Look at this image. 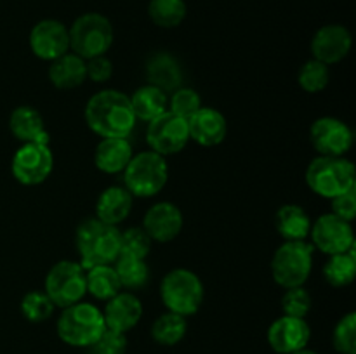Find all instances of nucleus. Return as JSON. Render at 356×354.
Segmentation results:
<instances>
[{
  "instance_id": "f257e3e1",
  "label": "nucleus",
  "mask_w": 356,
  "mask_h": 354,
  "mask_svg": "<svg viewBox=\"0 0 356 354\" xmlns=\"http://www.w3.org/2000/svg\"><path fill=\"white\" fill-rule=\"evenodd\" d=\"M83 117L87 127L101 139L129 137L136 125L129 96L115 89H104L94 94L87 101Z\"/></svg>"
},
{
  "instance_id": "f03ea898",
  "label": "nucleus",
  "mask_w": 356,
  "mask_h": 354,
  "mask_svg": "<svg viewBox=\"0 0 356 354\" xmlns=\"http://www.w3.org/2000/svg\"><path fill=\"white\" fill-rule=\"evenodd\" d=\"M80 266L90 269L94 266H110L120 255V231L117 226H108L97 217L82 221L75 235Z\"/></svg>"
},
{
  "instance_id": "7ed1b4c3",
  "label": "nucleus",
  "mask_w": 356,
  "mask_h": 354,
  "mask_svg": "<svg viewBox=\"0 0 356 354\" xmlns=\"http://www.w3.org/2000/svg\"><path fill=\"white\" fill-rule=\"evenodd\" d=\"M306 184L315 194L332 200L356 186L355 165L344 156H316L306 169Z\"/></svg>"
},
{
  "instance_id": "20e7f679",
  "label": "nucleus",
  "mask_w": 356,
  "mask_h": 354,
  "mask_svg": "<svg viewBox=\"0 0 356 354\" xmlns=\"http://www.w3.org/2000/svg\"><path fill=\"white\" fill-rule=\"evenodd\" d=\"M103 311L87 302H76L63 309L58 318V337L72 347H90L104 332Z\"/></svg>"
},
{
  "instance_id": "39448f33",
  "label": "nucleus",
  "mask_w": 356,
  "mask_h": 354,
  "mask_svg": "<svg viewBox=\"0 0 356 354\" xmlns=\"http://www.w3.org/2000/svg\"><path fill=\"white\" fill-rule=\"evenodd\" d=\"M204 283L193 271L176 267L163 276L160 283V297L170 312L181 316H193L204 302Z\"/></svg>"
},
{
  "instance_id": "423d86ee",
  "label": "nucleus",
  "mask_w": 356,
  "mask_h": 354,
  "mask_svg": "<svg viewBox=\"0 0 356 354\" xmlns=\"http://www.w3.org/2000/svg\"><path fill=\"white\" fill-rule=\"evenodd\" d=\"M169 179V167L165 156L152 151L134 155L124 170L125 189L138 198H149L159 194Z\"/></svg>"
},
{
  "instance_id": "0eeeda50",
  "label": "nucleus",
  "mask_w": 356,
  "mask_h": 354,
  "mask_svg": "<svg viewBox=\"0 0 356 354\" xmlns=\"http://www.w3.org/2000/svg\"><path fill=\"white\" fill-rule=\"evenodd\" d=\"M70 33V49L82 59L104 56L113 44V26L99 12H87L73 21Z\"/></svg>"
},
{
  "instance_id": "6e6552de",
  "label": "nucleus",
  "mask_w": 356,
  "mask_h": 354,
  "mask_svg": "<svg viewBox=\"0 0 356 354\" xmlns=\"http://www.w3.org/2000/svg\"><path fill=\"white\" fill-rule=\"evenodd\" d=\"M313 269V246L302 242H285L271 259L273 280L284 288L302 287Z\"/></svg>"
},
{
  "instance_id": "1a4fd4ad",
  "label": "nucleus",
  "mask_w": 356,
  "mask_h": 354,
  "mask_svg": "<svg viewBox=\"0 0 356 354\" xmlns=\"http://www.w3.org/2000/svg\"><path fill=\"white\" fill-rule=\"evenodd\" d=\"M44 288L56 307L65 309L82 302L87 294L86 269L73 260H59L49 269Z\"/></svg>"
},
{
  "instance_id": "9d476101",
  "label": "nucleus",
  "mask_w": 356,
  "mask_h": 354,
  "mask_svg": "<svg viewBox=\"0 0 356 354\" xmlns=\"http://www.w3.org/2000/svg\"><path fill=\"white\" fill-rule=\"evenodd\" d=\"M52 169H54V155L49 148V142H23L10 162L14 179L23 186L42 184L51 176Z\"/></svg>"
},
{
  "instance_id": "9b49d317",
  "label": "nucleus",
  "mask_w": 356,
  "mask_h": 354,
  "mask_svg": "<svg viewBox=\"0 0 356 354\" xmlns=\"http://www.w3.org/2000/svg\"><path fill=\"white\" fill-rule=\"evenodd\" d=\"M190 141L188 121L177 117L172 111H163L152 121H148L146 128V142L149 149L162 156L176 155L183 151Z\"/></svg>"
},
{
  "instance_id": "f8f14e48",
  "label": "nucleus",
  "mask_w": 356,
  "mask_h": 354,
  "mask_svg": "<svg viewBox=\"0 0 356 354\" xmlns=\"http://www.w3.org/2000/svg\"><path fill=\"white\" fill-rule=\"evenodd\" d=\"M309 236L313 248H318L327 255H336L355 248V233L351 222L337 217L332 212L320 215L315 222H312Z\"/></svg>"
},
{
  "instance_id": "ddd939ff",
  "label": "nucleus",
  "mask_w": 356,
  "mask_h": 354,
  "mask_svg": "<svg viewBox=\"0 0 356 354\" xmlns=\"http://www.w3.org/2000/svg\"><path fill=\"white\" fill-rule=\"evenodd\" d=\"M309 141L320 156H344L353 146L355 134L339 118L322 117L309 127Z\"/></svg>"
},
{
  "instance_id": "4468645a",
  "label": "nucleus",
  "mask_w": 356,
  "mask_h": 354,
  "mask_svg": "<svg viewBox=\"0 0 356 354\" xmlns=\"http://www.w3.org/2000/svg\"><path fill=\"white\" fill-rule=\"evenodd\" d=\"M30 49L42 61H54L70 51L68 28L58 19H42L31 28Z\"/></svg>"
},
{
  "instance_id": "2eb2a0df",
  "label": "nucleus",
  "mask_w": 356,
  "mask_h": 354,
  "mask_svg": "<svg viewBox=\"0 0 356 354\" xmlns=\"http://www.w3.org/2000/svg\"><path fill=\"white\" fill-rule=\"evenodd\" d=\"M353 37L343 24H325L312 38L313 59L330 66L343 61L351 51Z\"/></svg>"
},
{
  "instance_id": "dca6fc26",
  "label": "nucleus",
  "mask_w": 356,
  "mask_h": 354,
  "mask_svg": "<svg viewBox=\"0 0 356 354\" xmlns=\"http://www.w3.org/2000/svg\"><path fill=\"white\" fill-rule=\"evenodd\" d=\"M268 344L278 354H294L305 349L312 337V330L305 318L280 316L268 328Z\"/></svg>"
},
{
  "instance_id": "f3484780",
  "label": "nucleus",
  "mask_w": 356,
  "mask_h": 354,
  "mask_svg": "<svg viewBox=\"0 0 356 354\" xmlns=\"http://www.w3.org/2000/svg\"><path fill=\"white\" fill-rule=\"evenodd\" d=\"M143 229L148 233L152 242L169 243L177 238L183 229V214L170 201H159L145 214Z\"/></svg>"
},
{
  "instance_id": "a211bd4d",
  "label": "nucleus",
  "mask_w": 356,
  "mask_h": 354,
  "mask_svg": "<svg viewBox=\"0 0 356 354\" xmlns=\"http://www.w3.org/2000/svg\"><path fill=\"white\" fill-rule=\"evenodd\" d=\"M143 316V304L132 292H118L115 297L106 301L103 311L104 325L115 332L127 333L134 328Z\"/></svg>"
},
{
  "instance_id": "6ab92c4d",
  "label": "nucleus",
  "mask_w": 356,
  "mask_h": 354,
  "mask_svg": "<svg viewBox=\"0 0 356 354\" xmlns=\"http://www.w3.org/2000/svg\"><path fill=\"white\" fill-rule=\"evenodd\" d=\"M188 130H190V139H193L197 144L212 148L225 141L228 134V124L221 111L202 106L188 120Z\"/></svg>"
},
{
  "instance_id": "aec40b11",
  "label": "nucleus",
  "mask_w": 356,
  "mask_h": 354,
  "mask_svg": "<svg viewBox=\"0 0 356 354\" xmlns=\"http://www.w3.org/2000/svg\"><path fill=\"white\" fill-rule=\"evenodd\" d=\"M134 156L127 137H103L94 151V163L104 174H120Z\"/></svg>"
},
{
  "instance_id": "412c9836",
  "label": "nucleus",
  "mask_w": 356,
  "mask_h": 354,
  "mask_svg": "<svg viewBox=\"0 0 356 354\" xmlns=\"http://www.w3.org/2000/svg\"><path fill=\"white\" fill-rule=\"evenodd\" d=\"M132 194L124 186H110L99 194L96 217L108 226H118L132 210Z\"/></svg>"
},
{
  "instance_id": "4be33fe9",
  "label": "nucleus",
  "mask_w": 356,
  "mask_h": 354,
  "mask_svg": "<svg viewBox=\"0 0 356 354\" xmlns=\"http://www.w3.org/2000/svg\"><path fill=\"white\" fill-rule=\"evenodd\" d=\"M49 80L59 90H72L82 85L87 80L86 59L75 52H66L58 59L51 61L49 66Z\"/></svg>"
},
{
  "instance_id": "5701e85b",
  "label": "nucleus",
  "mask_w": 356,
  "mask_h": 354,
  "mask_svg": "<svg viewBox=\"0 0 356 354\" xmlns=\"http://www.w3.org/2000/svg\"><path fill=\"white\" fill-rule=\"evenodd\" d=\"M9 130L21 142H49L44 118L35 108L17 106L9 117Z\"/></svg>"
},
{
  "instance_id": "b1692460",
  "label": "nucleus",
  "mask_w": 356,
  "mask_h": 354,
  "mask_svg": "<svg viewBox=\"0 0 356 354\" xmlns=\"http://www.w3.org/2000/svg\"><path fill=\"white\" fill-rule=\"evenodd\" d=\"M149 85L159 87L163 92H174L183 83V69L174 56L167 52H159L153 56L146 66Z\"/></svg>"
},
{
  "instance_id": "393cba45",
  "label": "nucleus",
  "mask_w": 356,
  "mask_h": 354,
  "mask_svg": "<svg viewBox=\"0 0 356 354\" xmlns=\"http://www.w3.org/2000/svg\"><path fill=\"white\" fill-rule=\"evenodd\" d=\"M275 229L285 242H302L309 236L312 219L299 205H282L275 214Z\"/></svg>"
},
{
  "instance_id": "a878e982",
  "label": "nucleus",
  "mask_w": 356,
  "mask_h": 354,
  "mask_svg": "<svg viewBox=\"0 0 356 354\" xmlns=\"http://www.w3.org/2000/svg\"><path fill=\"white\" fill-rule=\"evenodd\" d=\"M131 108L134 111L136 120L143 121H152L153 118H156L159 115H162L163 111H167L169 106V97L163 90H160L155 85H146L139 87L131 97Z\"/></svg>"
},
{
  "instance_id": "bb28decb",
  "label": "nucleus",
  "mask_w": 356,
  "mask_h": 354,
  "mask_svg": "<svg viewBox=\"0 0 356 354\" xmlns=\"http://www.w3.org/2000/svg\"><path fill=\"white\" fill-rule=\"evenodd\" d=\"M87 294L97 301H110L111 297L122 292L120 280L115 273L113 264L110 266H94L86 271Z\"/></svg>"
},
{
  "instance_id": "cd10ccee",
  "label": "nucleus",
  "mask_w": 356,
  "mask_h": 354,
  "mask_svg": "<svg viewBox=\"0 0 356 354\" xmlns=\"http://www.w3.org/2000/svg\"><path fill=\"white\" fill-rule=\"evenodd\" d=\"M188 330L186 318L176 312H163L153 321L152 325V337L160 346H176L184 339Z\"/></svg>"
},
{
  "instance_id": "c85d7f7f",
  "label": "nucleus",
  "mask_w": 356,
  "mask_h": 354,
  "mask_svg": "<svg viewBox=\"0 0 356 354\" xmlns=\"http://www.w3.org/2000/svg\"><path fill=\"white\" fill-rule=\"evenodd\" d=\"M356 276V253L355 248L348 250L344 253H336V255H330V259L327 260L325 266H323V278L327 280V283H330L332 287H348V285L353 283Z\"/></svg>"
},
{
  "instance_id": "c756f323",
  "label": "nucleus",
  "mask_w": 356,
  "mask_h": 354,
  "mask_svg": "<svg viewBox=\"0 0 356 354\" xmlns=\"http://www.w3.org/2000/svg\"><path fill=\"white\" fill-rule=\"evenodd\" d=\"M115 273H117L120 285L127 290H139L148 283L149 267L145 259H136V257L118 255L113 262Z\"/></svg>"
},
{
  "instance_id": "7c9ffc66",
  "label": "nucleus",
  "mask_w": 356,
  "mask_h": 354,
  "mask_svg": "<svg viewBox=\"0 0 356 354\" xmlns=\"http://www.w3.org/2000/svg\"><path fill=\"white\" fill-rule=\"evenodd\" d=\"M186 3L184 0H149L148 16L156 26L176 28L186 17Z\"/></svg>"
},
{
  "instance_id": "2f4dec72",
  "label": "nucleus",
  "mask_w": 356,
  "mask_h": 354,
  "mask_svg": "<svg viewBox=\"0 0 356 354\" xmlns=\"http://www.w3.org/2000/svg\"><path fill=\"white\" fill-rule=\"evenodd\" d=\"M330 71L329 66L323 62L316 61V59H309L301 66L298 75V82L301 89L308 94L322 92L327 85H329Z\"/></svg>"
},
{
  "instance_id": "473e14b6",
  "label": "nucleus",
  "mask_w": 356,
  "mask_h": 354,
  "mask_svg": "<svg viewBox=\"0 0 356 354\" xmlns=\"http://www.w3.org/2000/svg\"><path fill=\"white\" fill-rule=\"evenodd\" d=\"M56 305L45 292H28L21 301V312L31 323L47 321Z\"/></svg>"
},
{
  "instance_id": "72a5a7b5",
  "label": "nucleus",
  "mask_w": 356,
  "mask_h": 354,
  "mask_svg": "<svg viewBox=\"0 0 356 354\" xmlns=\"http://www.w3.org/2000/svg\"><path fill=\"white\" fill-rule=\"evenodd\" d=\"M152 250V238L141 228H129L120 233V255L146 259Z\"/></svg>"
},
{
  "instance_id": "f704fd0d",
  "label": "nucleus",
  "mask_w": 356,
  "mask_h": 354,
  "mask_svg": "<svg viewBox=\"0 0 356 354\" xmlns=\"http://www.w3.org/2000/svg\"><path fill=\"white\" fill-rule=\"evenodd\" d=\"M334 349L341 354H356V312H348L337 321L332 333Z\"/></svg>"
},
{
  "instance_id": "c9c22d12",
  "label": "nucleus",
  "mask_w": 356,
  "mask_h": 354,
  "mask_svg": "<svg viewBox=\"0 0 356 354\" xmlns=\"http://www.w3.org/2000/svg\"><path fill=\"white\" fill-rule=\"evenodd\" d=\"M202 108V99L198 96V92L190 87H179L172 92L169 99V108L167 110L172 111L177 117L184 118V120H190L195 113Z\"/></svg>"
},
{
  "instance_id": "e433bc0d",
  "label": "nucleus",
  "mask_w": 356,
  "mask_h": 354,
  "mask_svg": "<svg viewBox=\"0 0 356 354\" xmlns=\"http://www.w3.org/2000/svg\"><path fill=\"white\" fill-rule=\"evenodd\" d=\"M282 311L285 316L292 318H306L312 311V295L302 287L287 288L282 297Z\"/></svg>"
},
{
  "instance_id": "4c0bfd02",
  "label": "nucleus",
  "mask_w": 356,
  "mask_h": 354,
  "mask_svg": "<svg viewBox=\"0 0 356 354\" xmlns=\"http://www.w3.org/2000/svg\"><path fill=\"white\" fill-rule=\"evenodd\" d=\"M90 354H125L127 351V337L125 333L104 328L96 342L89 347Z\"/></svg>"
},
{
  "instance_id": "58836bf2",
  "label": "nucleus",
  "mask_w": 356,
  "mask_h": 354,
  "mask_svg": "<svg viewBox=\"0 0 356 354\" xmlns=\"http://www.w3.org/2000/svg\"><path fill=\"white\" fill-rule=\"evenodd\" d=\"M332 214L344 219L348 222H353L356 217V186L344 193L332 198Z\"/></svg>"
},
{
  "instance_id": "ea45409f",
  "label": "nucleus",
  "mask_w": 356,
  "mask_h": 354,
  "mask_svg": "<svg viewBox=\"0 0 356 354\" xmlns=\"http://www.w3.org/2000/svg\"><path fill=\"white\" fill-rule=\"evenodd\" d=\"M87 68V78L92 80L96 83H104L111 78L113 75V62L104 56H97V58L87 59L86 61Z\"/></svg>"
},
{
  "instance_id": "a19ab883",
  "label": "nucleus",
  "mask_w": 356,
  "mask_h": 354,
  "mask_svg": "<svg viewBox=\"0 0 356 354\" xmlns=\"http://www.w3.org/2000/svg\"><path fill=\"white\" fill-rule=\"evenodd\" d=\"M294 354H318V353H315V351H312V349H301V351H298V353H294Z\"/></svg>"
}]
</instances>
